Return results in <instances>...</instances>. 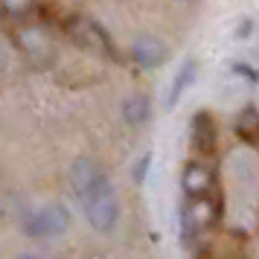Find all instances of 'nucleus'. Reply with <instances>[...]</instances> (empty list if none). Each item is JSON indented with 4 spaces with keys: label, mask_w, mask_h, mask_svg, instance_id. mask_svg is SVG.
<instances>
[{
    "label": "nucleus",
    "mask_w": 259,
    "mask_h": 259,
    "mask_svg": "<svg viewBox=\"0 0 259 259\" xmlns=\"http://www.w3.org/2000/svg\"><path fill=\"white\" fill-rule=\"evenodd\" d=\"M82 201L84 207V215H88V222H91V227L94 230H99V233H108L114 224H117L119 219V204H117V195H114V189H111V184L108 181H102L99 187H94Z\"/></svg>",
    "instance_id": "f257e3e1"
},
{
    "label": "nucleus",
    "mask_w": 259,
    "mask_h": 259,
    "mask_svg": "<svg viewBox=\"0 0 259 259\" xmlns=\"http://www.w3.org/2000/svg\"><path fill=\"white\" fill-rule=\"evenodd\" d=\"M195 70H198V64H195V59H187L181 67H178L175 73V82H172V88H169V99H166V108H175L178 99L184 96V91H187L189 84H192V79H195Z\"/></svg>",
    "instance_id": "1a4fd4ad"
},
{
    "label": "nucleus",
    "mask_w": 259,
    "mask_h": 259,
    "mask_svg": "<svg viewBox=\"0 0 259 259\" xmlns=\"http://www.w3.org/2000/svg\"><path fill=\"white\" fill-rule=\"evenodd\" d=\"M212 219H215V207H212L210 195L207 198H192L187 212H184V233L195 236L201 230H207L212 224Z\"/></svg>",
    "instance_id": "7ed1b4c3"
},
{
    "label": "nucleus",
    "mask_w": 259,
    "mask_h": 259,
    "mask_svg": "<svg viewBox=\"0 0 259 259\" xmlns=\"http://www.w3.org/2000/svg\"><path fill=\"white\" fill-rule=\"evenodd\" d=\"M212 187V172L204 163H187L184 169V189L189 198H207Z\"/></svg>",
    "instance_id": "0eeeda50"
},
{
    "label": "nucleus",
    "mask_w": 259,
    "mask_h": 259,
    "mask_svg": "<svg viewBox=\"0 0 259 259\" xmlns=\"http://www.w3.org/2000/svg\"><path fill=\"white\" fill-rule=\"evenodd\" d=\"M187 3H189V0H187Z\"/></svg>",
    "instance_id": "4468645a"
},
{
    "label": "nucleus",
    "mask_w": 259,
    "mask_h": 259,
    "mask_svg": "<svg viewBox=\"0 0 259 259\" xmlns=\"http://www.w3.org/2000/svg\"><path fill=\"white\" fill-rule=\"evenodd\" d=\"M122 114H125V119H128L131 125H143V122L149 119V114H152V102H149V96L131 94L128 99H125Z\"/></svg>",
    "instance_id": "9d476101"
},
{
    "label": "nucleus",
    "mask_w": 259,
    "mask_h": 259,
    "mask_svg": "<svg viewBox=\"0 0 259 259\" xmlns=\"http://www.w3.org/2000/svg\"><path fill=\"white\" fill-rule=\"evenodd\" d=\"M102 181H105V175H102V169H99L94 160L82 157V160H76V163H73L70 184H73V189H76V195H79V198H84V195H88L94 187H99Z\"/></svg>",
    "instance_id": "20e7f679"
},
{
    "label": "nucleus",
    "mask_w": 259,
    "mask_h": 259,
    "mask_svg": "<svg viewBox=\"0 0 259 259\" xmlns=\"http://www.w3.org/2000/svg\"><path fill=\"white\" fill-rule=\"evenodd\" d=\"M149 163H152V154H143L140 160H137V169H134V181H137V184L146 181V169H149Z\"/></svg>",
    "instance_id": "f8f14e48"
},
{
    "label": "nucleus",
    "mask_w": 259,
    "mask_h": 259,
    "mask_svg": "<svg viewBox=\"0 0 259 259\" xmlns=\"http://www.w3.org/2000/svg\"><path fill=\"white\" fill-rule=\"evenodd\" d=\"M131 59L137 61L143 70H152V67H157V64L166 59V47L157 41V38L143 35V38H137V41L131 44Z\"/></svg>",
    "instance_id": "423d86ee"
},
{
    "label": "nucleus",
    "mask_w": 259,
    "mask_h": 259,
    "mask_svg": "<svg viewBox=\"0 0 259 259\" xmlns=\"http://www.w3.org/2000/svg\"><path fill=\"white\" fill-rule=\"evenodd\" d=\"M29 6H32V0H3V9L9 15H24L29 12Z\"/></svg>",
    "instance_id": "9b49d317"
},
{
    "label": "nucleus",
    "mask_w": 259,
    "mask_h": 259,
    "mask_svg": "<svg viewBox=\"0 0 259 259\" xmlns=\"http://www.w3.org/2000/svg\"><path fill=\"white\" fill-rule=\"evenodd\" d=\"M67 227H70V212L64 210L61 204H47V207L35 210L24 222V230L29 236H35V239H56Z\"/></svg>",
    "instance_id": "f03ea898"
},
{
    "label": "nucleus",
    "mask_w": 259,
    "mask_h": 259,
    "mask_svg": "<svg viewBox=\"0 0 259 259\" xmlns=\"http://www.w3.org/2000/svg\"><path fill=\"white\" fill-rule=\"evenodd\" d=\"M73 38L88 50H99V53H105V56H114V50H111V41H108L105 29L94 21H76L73 26Z\"/></svg>",
    "instance_id": "39448f33"
},
{
    "label": "nucleus",
    "mask_w": 259,
    "mask_h": 259,
    "mask_svg": "<svg viewBox=\"0 0 259 259\" xmlns=\"http://www.w3.org/2000/svg\"><path fill=\"white\" fill-rule=\"evenodd\" d=\"M15 259H38V256H32V253H21V256H15Z\"/></svg>",
    "instance_id": "ddd939ff"
},
{
    "label": "nucleus",
    "mask_w": 259,
    "mask_h": 259,
    "mask_svg": "<svg viewBox=\"0 0 259 259\" xmlns=\"http://www.w3.org/2000/svg\"><path fill=\"white\" fill-rule=\"evenodd\" d=\"M189 134H192V143H195V149L201 152H210L212 149V140H215V128H212V119L210 114H195L192 117V125H189Z\"/></svg>",
    "instance_id": "6e6552de"
}]
</instances>
